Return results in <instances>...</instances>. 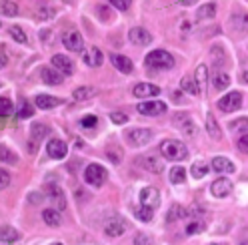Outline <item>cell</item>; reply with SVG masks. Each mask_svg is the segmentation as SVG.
<instances>
[{"label":"cell","instance_id":"4dcf8cb0","mask_svg":"<svg viewBox=\"0 0 248 245\" xmlns=\"http://www.w3.org/2000/svg\"><path fill=\"white\" fill-rule=\"evenodd\" d=\"M208 169H210L208 163H204V161H196V163L190 167V173H192L194 179H202V177H206Z\"/></svg>","mask_w":248,"mask_h":245},{"label":"cell","instance_id":"f907efd6","mask_svg":"<svg viewBox=\"0 0 248 245\" xmlns=\"http://www.w3.org/2000/svg\"><path fill=\"white\" fill-rule=\"evenodd\" d=\"M114 8H118V10H128L130 8V2H120V0H112L110 2Z\"/></svg>","mask_w":248,"mask_h":245},{"label":"cell","instance_id":"836d02e7","mask_svg":"<svg viewBox=\"0 0 248 245\" xmlns=\"http://www.w3.org/2000/svg\"><path fill=\"white\" fill-rule=\"evenodd\" d=\"M186 181V169L184 167H172L170 169V183H174V185H178V183H184Z\"/></svg>","mask_w":248,"mask_h":245},{"label":"cell","instance_id":"8d00e7d4","mask_svg":"<svg viewBox=\"0 0 248 245\" xmlns=\"http://www.w3.org/2000/svg\"><path fill=\"white\" fill-rule=\"evenodd\" d=\"M8 33H10V36L16 40V42H20V44H26L28 42V38H26V35H24V30L20 28V26H10L8 28Z\"/></svg>","mask_w":248,"mask_h":245},{"label":"cell","instance_id":"4fadbf2b","mask_svg":"<svg viewBox=\"0 0 248 245\" xmlns=\"http://www.w3.org/2000/svg\"><path fill=\"white\" fill-rule=\"evenodd\" d=\"M128 38H130V42H132V44H138V47H146V44H150V42H152V35L148 33L146 28H142V26L130 28Z\"/></svg>","mask_w":248,"mask_h":245},{"label":"cell","instance_id":"d590c367","mask_svg":"<svg viewBox=\"0 0 248 245\" xmlns=\"http://www.w3.org/2000/svg\"><path fill=\"white\" fill-rule=\"evenodd\" d=\"M186 215H188V211H186L184 207L172 205V207H170V213H168V221H176V219H182Z\"/></svg>","mask_w":248,"mask_h":245},{"label":"cell","instance_id":"9f6ffc18","mask_svg":"<svg viewBox=\"0 0 248 245\" xmlns=\"http://www.w3.org/2000/svg\"><path fill=\"white\" fill-rule=\"evenodd\" d=\"M242 76H244V81H246V83H248V70H246V72H244V74H242Z\"/></svg>","mask_w":248,"mask_h":245},{"label":"cell","instance_id":"30bf717a","mask_svg":"<svg viewBox=\"0 0 248 245\" xmlns=\"http://www.w3.org/2000/svg\"><path fill=\"white\" fill-rule=\"evenodd\" d=\"M138 165L142 167V169L150 171V173H156L160 175L164 171V161L156 155H144V157H138Z\"/></svg>","mask_w":248,"mask_h":245},{"label":"cell","instance_id":"9c48e42d","mask_svg":"<svg viewBox=\"0 0 248 245\" xmlns=\"http://www.w3.org/2000/svg\"><path fill=\"white\" fill-rule=\"evenodd\" d=\"M140 205L146 209H156L160 205V193L156 187H144L140 191Z\"/></svg>","mask_w":248,"mask_h":245},{"label":"cell","instance_id":"484cf974","mask_svg":"<svg viewBox=\"0 0 248 245\" xmlns=\"http://www.w3.org/2000/svg\"><path fill=\"white\" fill-rule=\"evenodd\" d=\"M48 135V127L42 125V122H36V125L30 127V143H38L44 137Z\"/></svg>","mask_w":248,"mask_h":245},{"label":"cell","instance_id":"44dd1931","mask_svg":"<svg viewBox=\"0 0 248 245\" xmlns=\"http://www.w3.org/2000/svg\"><path fill=\"white\" fill-rule=\"evenodd\" d=\"M194 81H196V85L200 88V95H206V85H208V69H206V65H200L196 69Z\"/></svg>","mask_w":248,"mask_h":245},{"label":"cell","instance_id":"6f0895ef","mask_svg":"<svg viewBox=\"0 0 248 245\" xmlns=\"http://www.w3.org/2000/svg\"><path fill=\"white\" fill-rule=\"evenodd\" d=\"M56 245H60V243H56Z\"/></svg>","mask_w":248,"mask_h":245},{"label":"cell","instance_id":"f6af8a7d","mask_svg":"<svg viewBox=\"0 0 248 245\" xmlns=\"http://www.w3.org/2000/svg\"><path fill=\"white\" fill-rule=\"evenodd\" d=\"M38 18L40 20H48V18H52L54 17V8H48V6H42V8H38Z\"/></svg>","mask_w":248,"mask_h":245},{"label":"cell","instance_id":"9a60e30c","mask_svg":"<svg viewBox=\"0 0 248 245\" xmlns=\"http://www.w3.org/2000/svg\"><path fill=\"white\" fill-rule=\"evenodd\" d=\"M102 52H100V49H96V47H88L86 49V52L82 54V60H84V65L86 67H90V69H96V67H100L102 65Z\"/></svg>","mask_w":248,"mask_h":245},{"label":"cell","instance_id":"ab89813d","mask_svg":"<svg viewBox=\"0 0 248 245\" xmlns=\"http://www.w3.org/2000/svg\"><path fill=\"white\" fill-rule=\"evenodd\" d=\"M204 231V223L202 221H190L188 225H186V233L188 235H196V233H202Z\"/></svg>","mask_w":248,"mask_h":245},{"label":"cell","instance_id":"e575fe53","mask_svg":"<svg viewBox=\"0 0 248 245\" xmlns=\"http://www.w3.org/2000/svg\"><path fill=\"white\" fill-rule=\"evenodd\" d=\"M16 115H18V119H30V117L34 115V106L30 105L26 99H22L20 105H18V113Z\"/></svg>","mask_w":248,"mask_h":245},{"label":"cell","instance_id":"bcb514c9","mask_svg":"<svg viewBox=\"0 0 248 245\" xmlns=\"http://www.w3.org/2000/svg\"><path fill=\"white\" fill-rule=\"evenodd\" d=\"M232 22H234V26L236 28H248V14H242V20H240V17L236 14V17H232Z\"/></svg>","mask_w":248,"mask_h":245},{"label":"cell","instance_id":"ee69618b","mask_svg":"<svg viewBox=\"0 0 248 245\" xmlns=\"http://www.w3.org/2000/svg\"><path fill=\"white\" fill-rule=\"evenodd\" d=\"M0 111H2V115L4 117H8V115H12L14 113V106H12V103H10V99H2L0 101Z\"/></svg>","mask_w":248,"mask_h":245},{"label":"cell","instance_id":"816d5d0a","mask_svg":"<svg viewBox=\"0 0 248 245\" xmlns=\"http://www.w3.org/2000/svg\"><path fill=\"white\" fill-rule=\"evenodd\" d=\"M96 12H98V14H102L100 18H102L104 22H108V17H110V12H108V8H106V6H96Z\"/></svg>","mask_w":248,"mask_h":245},{"label":"cell","instance_id":"6da1fadb","mask_svg":"<svg viewBox=\"0 0 248 245\" xmlns=\"http://www.w3.org/2000/svg\"><path fill=\"white\" fill-rule=\"evenodd\" d=\"M160 153L162 157L168 161H184L188 157V149H186L184 143L176 141V139H166L160 143Z\"/></svg>","mask_w":248,"mask_h":245},{"label":"cell","instance_id":"d6a6232c","mask_svg":"<svg viewBox=\"0 0 248 245\" xmlns=\"http://www.w3.org/2000/svg\"><path fill=\"white\" fill-rule=\"evenodd\" d=\"M106 157L110 159L114 165H120L122 163V149L116 147V145H108L106 147Z\"/></svg>","mask_w":248,"mask_h":245},{"label":"cell","instance_id":"f35d334b","mask_svg":"<svg viewBox=\"0 0 248 245\" xmlns=\"http://www.w3.org/2000/svg\"><path fill=\"white\" fill-rule=\"evenodd\" d=\"M0 155H2V161L8 163V165H16V163H18V157L14 155V153H12L6 145H2V149H0Z\"/></svg>","mask_w":248,"mask_h":245},{"label":"cell","instance_id":"d6986e66","mask_svg":"<svg viewBox=\"0 0 248 245\" xmlns=\"http://www.w3.org/2000/svg\"><path fill=\"white\" fill-rule=\"evenodd\" d=\"M40 76H42V81H44L46 85H62V81H64V74L58 72L54 67H46V69H42Z\"/></svg>","mask_w":248,"mask_h":245},{"label":"cell","instance_id":"5bb4252c","mask_svg":"<svg viewBox=\"0 0 248 245\" xmlns=\"http://www.w3.org/2000/svg\"><path fill=\"white\" fill-rule=\"evenodd\" d=\"M46 153H48V157H52V159H64L68 153V147L60 139H50L48 145H46Z\"/></svg>","mask_w":248,"mask_h":245},{"label":"cell","instance_id":"277c9868","mask_svg":"<svg viewBox=\"0 0 248 245\" xmlns=\"http://www.w3.org/2000/svg\"><path fill=\"white\" fill-rule=\"evenodd\" d=\"M126 139H128V143L132 147H144L152 139V131L150 129H144V127H136V129H130L126 133Z\"/></svg>","mask_w":248,"mask_h":245},{"label":"cell","instance_id":"e0dca14e","mask_svg":"<svg viewBox=\"0 0 248 245\" xmlns=\"http://www.w3.org/2000/svg\"><path fill=\"white\" fill-rule=\"evenodd\" d=\"M110 63L114 65V69H118L120 72H124V74H130L132 70H134V67H132V60L128 58V56H122V54H110Z\"/></svg>","mask_w":248,"mask_h":245},{"label":"cell","instance_id":"7c38bea8","mask_svg":"<svg viewBox=\"0 0 248 245\" xmlns=\"http://www.w3.org/2000/svg\"><path fill=\"white\" fill-rule=\"evenodd\" d=\"M210 193L216 197V199H224L232 193V183L226 179V177H220V179H216L212 185H210Z\"/></svg>","mask_w":248,"mask_h":245},{"label":"cell","instance_id":"1f68e13d","mask_svg":"<svg viewBox=\"0 0 248 245\" xmlns=\"http://www.w3.org/2000/svg\"><path fill=\"white\" fill-rule=\"evenodd\" d=\"M0 10H2V17H18V4L16 2H12V0H4L2 6H0Z\"/></svg>","mask_w":248,"mask_h":245},{"label":"cell","instance_id":"4316f807","mask_svg":"<svg viewBox=\"0 0 248 245\" xmlns=\"http://www.w3.org/2000/svg\"><path fill=\"white\" fill-rule=\"evenodd\" d=\"M72 97H74V101H88L92 97H96V88L94 87H78L72 93Z\"/></svg>","mask_w":248,"mask_h":245},{"label":"cell","instance_id":"7dc6e473","mask_svg":"<svg viewBox=\"0 0 248 245\" xmlns=\"http://www.w3.org/2000/svg\"><path fill=\"white\" fill-rule=\"evenodd\" d=\"M8 183H10V175L2 169V171H0V187L6 189V187H8Z\"/></svg>","mask_w":248,"mask_h":245},{"label":"cell","instance_id":"c3c4849f","mask_svg":"<svg viewBox=\"0 0 248 245\" xmlns=\"http://www.w3.org/2000/svg\"><path fill=\"white\" fill-rule=\"evenodd\" d=\"M134 245H150V239L144 235V233H138L134 237Z\"/></svg>","mask_w":248,"mask_h":245},{"label":"cell","instance_id":"52a82bcc","mask_svg":"<svg viewBox=\"0 0 248 245\" xmlns=\"http://www.w3.org/2000/svg\"><path fill=\"white\" fill-rule=\"evenodd\" d=\"M126 229H128L126 219H122L118 215L110 217V219L104 223V231H106V235H110V237H120L124 231H126Z\"/></svg>","mask_w":248,"mask_h":245},{"label":"cell","instance_id":"603a6c76","mask_svg":"<svg viewBox=\"0 0 248 245\" xmlns=\"http://www.w3.org/2000/svg\"><path fill=\"white\" fill-rule=\"evenodd\" d=\"M34 103H36L38 109H54V106L62 105V101H60V99L50 97V95H38V97L34 99Z\"/></svg>","mask_w":248,"mask_h":245},{"label":"cell","instance_id":"db71d44e","mask_svg":"<svg viewBox=\"0 0 248 245\" xmlns=\"http://www.w3.org/2000/svg\"><path fill=\"white\" fill-rule=\"evenodd\" d=\"M40 199H42V197H40L38 193H30V195H28V201H30V203H40Z\"/></svg>","mask_w":248,"mask_h":245},{"label":"cell","instance_id":"d4e9b609","mask_svg":"<svg viewBox=\"0 0 248 245\" xmlns=\"http://www.w3.org/2000/svg\"><path fill=\"white\" fill-rule=\"evenodd\" d=\"M206 133L212 137V139H222V131H220V127H218V122H216V119H214V115H206Z\"/></svg>","mask_w":248,"mask_h":245},{"label":"cell","instance_id":"ac0fdd59","mask_svg":"<svg viewBox=\"0 0 248 245\" xmlns=\"http://www.w3.org/2000/svg\"><path fill=\"white\" fill-rule=\"evenodd\" d=\"M134 97H140V99H146V97H156L160 93V88L156 85H150V83H138L134 87Z\"/></svg>","mask_w":248,"mask_h":245},{"label":"cell","instance_id":"74e56055","mask_svg":"<svg viewBox=\"0 0 248 245\" xmlns=\"http://www.w3.org/2000/svg\"><path fill=\"white\" fill-rule=\"evenodd\" d=\"M182 88L186 90V93H190V95H200V88H198L196 81L188 79V76H184L182 79Z\"/></svg>","mask_w":248,"mask_h":245},{"label":"cell","instance_id":"f5cc1de1","mask_svg":"<svg viewBox=\"0 0 248 245\" xmlns=\"http://www.w3.org/2000/svg\"><path fill=\"white\" fill-rule=\"evenodd\" d=\"M238 149H240V151H244V153H248V135L240 137V141H238Z\"/></svg>","mask_w":248,"mask_h":245},{"label":"cell","instance_id":"5b68a950","mask_svg":"<svg viewBox=\"0 0 248 245\" xmlns=\"http://www.w3.org/2000/svg\"><path fill=\"white\" fill-rule=\"evenodd\" d=\"M136 111L146 117H158L162 113H166V105L162 101H144L136 105Z\"/></svg>","mask_w":248,"mask_h":245},{"label":"cell","instance_id":"7bdbcfd3","mask_svg":"<svg viewBox=\"0 0 248 245\" xmlns=\"http://www.w3.org/2000/svg\"><path fill=\"white\" fill-rule=\"evenodd\" d=\"M110 121L114 125H124V122L128 121V115L122 113V111H114V113H110Z\"/></svg>","mask_w":248,"mask_h":245},{"label":"cell","instance_id":"60d3db41","mask_svg":"<svg viewBox=\"0 0 248 245\" xmlns=\"http://www.w3.org/2000/svg\"><path fill=\"white\" fill-rule=\"evenodd\" d=\"M228 127H230L232 131H248V117H242V119L232 121Z\"/></svg>","mask_w":248,"mask_h":245},{"label":"cell","instance_id":"b9f144b4","mask_svg":"<svg viewBox=\"0 0 248 245\" xmlns=\"http://www.w3.org/2000/svg\"><path fill=\"white\" fill-rule=\"evenodd\" d=\"M134 215L140 219V221H150L152 219V209H146V207H138V209H134Z\"/></svg>","mask_w":248,"mask_h":245},{"label":"cell","instance_id":"2e32d148","mask_svg":"<svg viewBox=\"0 0 248 245\" xmlns=\"http://www.w3.org/2000/svg\"><path fill=\"white\" fill-rule=\"evenodd\" d=\"M50 63H52V67H54L58 72H62V74H72V72H74V65H72V60H70V58H66L64 54H54Z\"/></svg>","mask_w":248,"mask_h":245},{"label":"cell","instance_id":"681fc988","mask_svg":"<svg viewBox=\"0 0 248 245\" xmlns=\"http://www.w3.org/2000/svg\"><path fill=\"white\" fill-rule=\"evenodd\" d=\"M96 122H98L96 117H84V119L80 121V125H82V127H94Z\"/></svg>","mask_w":248,"mask_h":245},{"label":"cell","instance_id":"f546056e","mask_svg":"<svg viewBox=\"0 0 248 245\" xmlns=\"http://www.w3.org/2000/svg\"><path fill=\"white\" fill-rule=\"evenodd\" d=\"M214 14H216V6L208 2V4H202V6L196 10V18L198 20H208V18L214 17Z\"/></svg>","mask_w":248,"mask_h":245},{"label":"cell","instance_id":"ffe728a7","mask_svg":"<svg viewBox=\"0 0 248 245\" xmlns=\"http://www.w3.org/2000/svg\"><path fill=\"white\" fill-rule=\"evenodd\" d=\"M210 167L216 173H234V165H232V161H228L226 157H214Z\"/></svg>","mask_w":248,"mask_h":245},{"label":"cell","instance_id":"11a10c76","mask_svg":"<svg viewBox=\"0 0 248 245\" xmlns=\"http://www.w3.org/2000/svg\"><path fill=\"white\" fill-rule=\"evenodd\" d=\"M0 63H2V67H6V63H8L6 52H4V47H2V52H0Z\"/></svg>","mask_w":248,"mask_h":245},{"label":"cell","instance_id":"8992f818","mask_svg":"<svg viewBox=\"0 0 248 245\" xmlns=\"http://www.w3.org/2000/svg\"><path fill=\"white\" fill-rule=\"evenodd\" d=\"M242 106V95L236 93V90H232V93H228L226 97H222L218 101V109L224 111V113H232V111H238Z\"/></svg>","mask_w":248,"mask_h":245},{"label":"cell","instance_id":"ba28073f","mask_svg":"<svg viewBox=\"0 0 248 245\" xmlns=\"http://www.w3.org/2000/svg\"><path fill=\"white\" fill-rule=\"evenodd\" d=\"M62 44L72 51V52H80L84 49V40H82V35L76 33V30H68V33L62 35Z\"/></svg>","mask_w":248,"mask_h":245},{"label":"cell","instance_id":"cb8c5ba5","mask_svg":"<svg viewBox=\"0 0 248 245\" xmlns=\"http://www.w3.org/2000/svg\"><path fill=\"white\" fill-rule=\"evenodd\" d=\"M42 219H44L46 225H50V227H58L62 223V215H60L58 209H44L42 211Z\"/></svg>","mask_w":248,"mask_h":245},{"label":"cell","instance_id":"7402d4cb","mask_svg":"<svg viewBox=\"0 0 248 245\" xmlns=\"http://www.w3.org/2000/svg\"><path fill=\"white\" fill-rule=\"evenodd\" d=\"M18 239H20V233L14 227H10V225L2 227V231H0V241H2V245H12L14 241H18Z\"/></svg>","mask_w":248,"mask_h":245},{"label":"cell","instance_id":"3957f363","mask_svg":"<svg viewBox=\"0 0 248 245\" xmlns=\"http://www.w3.org/2000/svg\"><path fill=\"white\" fill-rule=\"evenodd\" d=\"M106 177H108L106 169H104L102 165H98V163H92V165H88L86 169H84V181L88 183V185H92V187L104 185Z\"/></svg>","mask_w":248,"mask_h":245},{"label":"cell","instance_id":"f1b7e54d","mask_svg":"<svg viewBox=\"0 0 248 245\" xmlns=\"http://www.w3.org/2000/svg\"><path fill=\"white\" fill-rule=\"evenodd\" d=\"M212 85L216 90H224L228 85H230V76L226 72H214L212 76Z\"/></svg>","mask_w":248,"mask_h":245},{"label":"cell","instance_id":"8fae6325","mask_svg":"<svg viewBox=\"0 0 248 245\" xmlns=\"http://www.w3.org/2000/svg\"><path fill=\"white\" fill-rule=\"evenodd\" d=\"M172 122L180 129V133L184 137H194L196 135V125H194V121L188 115H176Z\"/></svg>","mask_w":248,"mask_h":245},{"label":"cell","instance_id":"83f0119b","mask_svg":"<svg viewBox=\"0 0 248 245\" xmlns=\"http://www.w3.org/2000/svg\"><path fill=\"white\" fill-rule=\"evenodd\" d=\"M46 189H48V195H50V197L54 199V201L58 203V211H62V209L66 207V201H64V193H62V189H60L58 185H48Z\"/></svg>","mask_w":248,"mask_h":245},{"label":"cell","instance_id":"7a4b0ae2","mask_svg":"<svg viewBox=\"0 0 248 245\" xmlns=\"http://www.w3.org/2000/svg\"><path fill=\"white\" fill-rule=\"evenodd\" d=\"M144 63L148 69H154V70H170L174 67V56L166 51H152L146 54Z\"/></svg>","mask_w":248,"mask_h":245}]
</instances>
